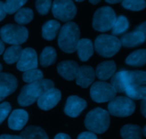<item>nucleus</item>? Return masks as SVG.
<instances>
[{"mask_svg": "<svg viewBox=\"0 0 146 139\" xmlns=\"http://www.w3.org/2000/svg\"><path fill=\"white\" fill-rule=\"evenodd\" d=\"M11 109V105L8 102H3L0 104V125L8 116Z\"/></svg>", "mask_w": 146, "mask_h": 139, "instance_id": "35", "label": "nucleus"}, {"mask_svg": "<svg viewBox=\"0 0 146 139\" xmlns=\"http://www.w3.org/2000/svg\"><path fill=\"white\" fill-rule=\"evenodd\" d=\"M26 2V0H8L4 3V9L6 14H12L21 9Z\"/></svg>", "mask_w": 146, "mask_h": 139, "instance_id": "32", "label": "nucleus"}, {"mask_svg": "<svg viewBox=\"0 0 146 139\" xmlns=\"http://www.w3.org/2000/svg\"><path fill=\"white\" fill-rule=\"evenodd\" d=\"M1 71H2V66H1V64H0V73L1 72Z\"/></svg>", "mask_w": 146, "mask_h": 139, "instance_id": "47", "label": "nucleus"}, {"mask_svg": "<svg viewBox=\"0 0 146 139\" xmlns=\"http://www.w3.org/2000/svg\"><path fill=\"white\" fill-rule=\"evenodd\" d=\"M141 111L143 115L146 118V99L143 100L141 104Z\"/></svg>", "mask_w": 146, "mask_h": 139, "instance_id": "40", "label": "nucleus"}, {"mask_svg": "<svg viewBox=\"0 0 146 139\" xmlns=\"http://www.w3.org/2000/svg\"><path fill=\"white\" fill-rule=\"evenodd\" d=\"M126 81L127 87L129 86H146V72L142 71H126Z\"/></svg>", "mask_w": 146, "mask_h": 139, "instance_id": "21", "label": "nucleus"}, {"mask_svg": "<svg viewBox=\"0 0 146 139\" xmlns=\"http://www.w3.org/2000/svg\"><path fill=\"white\" fill-rule=\"evenodd\" d=\"M29 119L28 113L23 109H16L11 112L8 119L9 128L14 131H20L27 124Z\"/></svg>", "mask_w": 146, "mask_h": 139, "instance_id": "14", "label": "nucleus"}, {"mask_svg": "<svg viewBox=\"0 0 146 139\" xmlns=\"http://www.w3.org/2000/svg\"><path fill=\"white\" fill-rule=\"evenodd\" d=\"M34 18V12L29 8L20 9L14 16V20L20 25H24L31 22Z\"/></svg>", "mask_w": 146, "mask_h": 139, "instance_id": "29", "label": "nucleus"}, {"mask_svg": "<svg viewBox=\"0 0 146 139\" xmlns=\"http://www.w3.org/2000/svg\"><path fill=\"white\" fill-rule=\"evenodd\" d=\"M126 71H121L114 74L111 77V85L113 87L117 93L125 92L127 87Z\"/></svg>", "mask_w": 146, "mask_h": 139, "instance_id": "24", "label": "nucleus"}, {"mask_svg": "<svg viewBox=\"0 0 146 139\" xmlns=\"http://www.w3.org/2000/svg\"><path fill=\"white\" fill-rule=\"evenodd\" d=\"M22 78L24 81L28 84L39 81L44 79V76L41 71L38 69H31L25 71L22 75Z\"/></svg>", "mask_w": 146, "mask_h": 139, "instance_id": "31", "label": "nucleus"}, {"mask_svg": "<svg viewBox=\"0 0 146 139\" xmlns=\"http://www.w3.org/2000/svg\"><path fill=\"white\" fill-rule=\"evenodd\" d=\"M77 2H82L83 1H81V0H77Z\"/></svg>", "mask_w": 146, "mask_h": 139, "instance_id": "48", "label": "nucleus"}, {"mask_svg": "<svg viewBox=\"0 0 146 139\" xmlns=\"http://www.w3.org/2000/svg\"><path fill=\"white\" fill-rule=\"evenodd\" d=\"M1 41L13 46H19L27 40L29 31L26 27L17 24H9L0 29Z\"/></svg>", "mask_w": 146, "mask_h": 139, "instance_id": "4", "label": "nucleus"}, {"mask_svg": "<svg viewBox=\"0 0 146 139\" xmlns=\"http://www.w3.org/2000/svg\"><path fill=\"white\" fill-rule=\"evenodd\" d=\"M122 5L124 8L131 11H141L146 7V2L143 0L132 1V0H125L122 1Z\"/></svg>", "mask_w": 146, "mask_h": 139, "instance_id": "33", "label": "nucleus"}, {"mask_svg": "<svg viewBox=\"0 0 146 139\" xmlns=\"http://www.w3.org/2000/svg\"><path fill=\"white\" fill-rule=\"evenodd\" d=\"M77 139H98L95 134L92 132H83L79 134Z\"/></svg>", "mask_w": 146, "mask_h": 139, "instance_id": "36", "label": "nucleus"}, {"mask_svg": "<svg viewBox=\"0 0 146 139\" xmlns=\"http://www.w3.org/2000/svg\"><path fill=\"white\" fill-rule=\"evenodd\" d=\"M61 98V93L58 89L52 88L42 94L37 100L38 106L44 111L52 109Z\"/></svg>", "mask_w": 146, "mask_h": 139, "instance_id": "11", "label": "nucleus"}, {"mask_svg": "<svg viewBox=\"0 0 146 139\" xmlns=\"http://www.w3.org/2000/svg\"><path fill=\"white\" fill-rule=\"evenodd\" d=\"M51 1L50 0H44V1H36V8L38 12L42 15H45L49 11L51 6Z\"/></svg>", "mask_w": 146, "mask_h": 139, "instance_id": "34", "label": "nucleus"}, {"mask_svg": "<svg viewBox=\"0 0 146 139\" xmlns=\"http://www.w3.org/2000/svg\"><path fill=\"white\" fill-rule=\"evenodd\" d=\"M121 41V46L125 47H135L142 44L145 41V36L141 31H135L124 34Z\"/></svg>", "mask_w": 146, "mask_h": 139, "instance_id": "18", "label": "nucleus"}, {"mask_svg": "<svg viewBox=\"0 0 146 139\" xmlns=\"http://www.w3.org/2000/svg\"><path fill=\"white\" fill-rule=\"evenodd\" d=\"M108 109V112L114 116L128 117L134 113L135 104L128 97L117 96L110 101Z\"/></svg>", "mask_w": 146, "mask_h": 139, "instance_id": "7", "label": "nucleus"}, {"mask_svg": "<svg viewBox=\"0 0 146 139\" xmlns=\"http://www.w3.org/2000/svg\"><path fill=\"white\" fill-rule=\"evenodd\" d=\"M54 139H71L70 136L66 134H58L55 136Z\"/></svg>", "mask_w": 146, "mask_h": 139, "instance_id": "41", "label": "nucleus"}, {"mask_svg": "<svg viewBox=\"0 0 146 139\" xmlns=\"http://www.w3.org/2000/svg\"><path fill=\"white\" fill-rule=\"evenodd\" d=\"M84 124L90 132L103 134L108 130L110 126L109 114L103 108H94L87 114Z\"/></svg>", "mask_w": 146, "mask_h": 139, "instance_id": "3", "label": "nucleus"}, {"mask_svg": "<svg viewBox=\"0 0 146 139\" xmlns=\"http://www.w3.org/2000/svg\"><path fill=\"white\" fill-rule=\"evenodd\" d=\"M54 88V83L50 79H42L23 86L17 101L21 106H28L34 104L44 93Z\"/></svg>", "mask_w": 146, "mask_h": 139, "instance_id": "1", "label": "nucleus"}, {"mask_svg": "<svg viewBox=\"0 0 146 139\" xmlns=\"http://www.w3.org/2000/svg\"><path fill=\"white\" fill-rule=\"evenodd\" d=\"M4 42L0 39V55L4 52Z\"/></svg>", "mask_w": 146, "mask_h": 139, "instance_id": "42", "label": "nucleus"}, {"mask_svg": "<svg viewBox=\"0 0 146 139\" xmlns=\"http://www.w3.org/2000/svg\"><path fill=\"white\" fill-rule=\"evenodd\" d=\"M89 2L91 3L92 4H97L100 2V1L99 0H97V1H93V0H91V1H89Z\"/></svg>", "mask_w": 146, "mask_h": 139, "instance_id": "44", "label": "nucleus"}, {"mask_svg": "<svg viewBox=\"0 0 146 139\" xmlns=\"http://www.w3.org/2000/svg\"><path fill=\"white\" fill-rule=\"evenodd\" d=\"M107 3H109V4H117V3H119V2H121V1H119V0H116V1H115V0H113V1H111V0H106Z\"/></svg>", "mask_w": 146, "mask_h": 139, "instance_id": "43", "label": "nucleus"}, {"mask_svg": "<svg viewBox=\"0 0 146 139\" xmlns=\"http://www.w3.org/2000/svg\"><path fill=\"white\" fill-rule=\"evenodd\" d=\"M38 67V58L35 50L31 48L24 49L17 64V68L21 71L36 69Z\"/></svg>", "mask_w": 146, "mask_h": 139, "instance_id": "10", "label": "nucleus"}, {"mask_svg": "<svg viewBox=\"0 0 146 139\" xmlns=\"http://www.w3.org/2000/svg\"><path fill=\"white\" fill-rule=\"evenodd\" d=\"M78 69V64L72 60L61 61L57 66V71L59 75L68 81L76 79Z\"/></svg>", "mask_w": 146, "mask_h": 139, "instance_id": "16", "label": "nucleus"}, {"mask_svg": "<svg viewBox=\"0 0 146 139\" xmlns=\"http://www.w3.org/2000/svg\"><path fill=\"white\" fill-rule=\"evenodd\" d=\"M20 136L22 139H48L44 129L36 126H30L21 131Z\"/></svg>", "mask_w": 146, "mask_h": 139, "instance_id": "20", "label": "nucleus"}, {"mask_svg": "<svg viewBox=\"0 0 146 139\" xmlns=\"http://www.w3.org/2000/svg\"><path fill=\"white\" fill-rule=\"evenodd\" d=\"M77 8L70 0L54 1L52 4V13L54 17L62 21H70L75 17Z\"/></svg>", "mask_w": 146, "mask_h": 139, "instance_id": "9", "label": "nucleus"}, {"mask_svg": "<svg viewBox=\"0 0 146 139\" xmlns=\"http://www.w3.org/2000/svg\"><path fill=\"white\" fill-rule=\"evenodd\" d=\"M79 40L80 30L76 23L69 21L61 27L58 44L62 51L68 54L76 51Z\"/></svg>", "mask_w": 146, "mask_h": 139, "instance_id": "2", "label": "nucleus"}, {"mask_svg": "<svg viewBox=\"0 0 146 139\" xmlns=\"http://www.w3.org/2000/svg\"><path fill=\"white\" fill-rule=\"evenodd\" d=\"M22 51V48L20 46L14 45L9 47L4 51V56H3L4 61L9 64H12L14 63L18 62L21 57Z\"/></svg>", "mask_w": 146, "mask_h": 139, "instance_id": "26", "label": "nucleus"}, {"mask_svg": "<svg viewBox=\"0 0 146 139\" xmlns=\"http://www.w3.org/2000/svg\"><path fill=\"white\" fill-rule=\"evenodd\" d=\"M125 63L132 67H142L146 64V49H139L131 53L125 59Z\"/></svg>", "mask_w": 146, "mask_h": 139, "instance_id": "25", "label": "nucleus"}, {"mask_svg": "<svg viewBox=\"0 0 146 139\" xmlns=\"http://www.w3.org/2000/svg\"><path fill=\"white\" fill-rule=\"evenodd\" d=\"M135 31H141V33L144 34L145 36V41H146V21L143 22V24H141V25L138 26V27L136 28Z\"/></svg>", "mask_w": 146, "mask_h": 139, "instance_id": "37", "label": "nucleus"}, {"mask_svg": "<svg viewBox=\"0 0 146 139\" xmlns=\"http://www.w3.org/2000/svg\"><path fill=\"white\" fill-rule=\"evenodd\" d=\"M61 24L56 20H49L43 25L42 37L48 41L54 39L58 32Z\"/></svg>", "mask_w": 146, "mask_h": 139, "instance_id": "22", "label": "nucleus"}, {"mask_svg": "<svg viewBox=\"0 0 146 139\" xmlns=\"http://www.w3.org/2000/svg\"><path fill=\"white\" fill-rule=\"evenodd\" d=\"M125 92L131 99H146V86H129Z\"/></svg>", "mask_w": 146, "mask_h": 139, "instance_id": "28", "label": "nucleus"}, {"mask_svg": "<svg viewBox=\"0 0 146 139\" xmlns=\"http://www.w3.org/2000/svg\"><path fill=\"white\" fill-rule=\"evenodd\" d=\"M76 51L81 61H86L94 54V44L88 39H81L77 44Z\"/></svg>", "mask_w": 146, "mask_h": 139, "instance_id": "19", "label": "nucleus"}, {"mask_svg": "<svg viewBox=\"0 0 146 139\" xmlns=\"http://www.w3.org/2000/svg\"><path fill=\"white\" fill-rule=\"evenodd\" d=\"M94 47L99 55L104 57H111L119 51L121 44L117 37L104 34L96 39Z\"/></svg>", "mask_w": 146, "mask_h": 139, "instance_id": "5", "label": "nucleus"}, {"mask_svg": "<svg viewBox=\"0 0 146 139\" xmlns=\"http://www.w3.org/2000/svg\"><path fill=\"white\" fill-rule=\"evenodd\" d=\"M56 60V50L51 47H47L44 49L39 58V62L42 67H47L52 65Z\"/></svg>", "mask_w": 146, "mask_h": 139, "instance_id": "27", "label": "nucleus"}, {"mask_svg": "<svg viewBox=\"0 0 146 139\" xmlns=\"http://www.w3.org/2000/svg\"><path fill=\"white\" fill-rule=\"evenodd\" d=\"M116 71V65L113 61H106L101 62L96 69V76L98 78L106 81L112 77Z\"/></svg>", "mask_w": 146, "mask_h": 139, "instance_id": "17", "label": "nucleus"}, {"mask_svg": "<svg viewBox=\"0 0 146 139\" xmlns=\"http://www.w3.org/2000/svg\"><path fill=\"white\" fill-rule=\"evenodd\" d=\"M116 19V14L111 7H101L94 13L93 27L98 31L106 32L113 28Z\"/></svg>", "mask_w": 146, "mask_h": 139, "instance_id": "6", "label": "nucleus"}, {"mask_svg": "<svg viewBox=\"0 0 146 139\" xmlns=\"http://www.w3.org/2000/svg\"><path fill=\"white\" fill-rule=\"evenodd\" d=\"M142 128L133 124L125 125L121 130V136L123 139H142Z\"/></svg>", "mask_w": 146, "mask_h": 139, "instance_id": "23", "label": "nucleus"}, {"mask_svg": "<svg viewBox=\"0 0 146 139\" xmlns=\"http://www.w3.org/2000/svg\"><path fill=\"white\" fill-rule=\"evenodd\" d=\"M4 97H2V96H1V95H0V101H2V100H4Z\"/></svg>", "mask_w": 146, "mask_h": 139, "instance_id": "46", "label": "nucleus"}, {"mask_svg": "<svg viewBox=\"0 0 146 139\" xmlns=\"http://www.w3.org/2000/svg\"><path fill=\"white\" fill-rule=\"evenodd\" d=\"M117 92L113 87L106 82L96 81L91 87L90 95L94 101L97 103H105L111 101L116 96Z\"/></svg>", "mask_w": 146, "mask_h": 139, "instance_id": "8", "label": "nucleus"}, {"mask_svg": "<svg viewBox=\"0 0 146 139\" xmlns=\"http://www.w3.org/2000/svg\"><path fill=\"white\" fill-rule=\"evenodd\" d=\"M96 74L94 69L90 66H82L78 69L76 81L82 88H88L95 79Z\"/></svg>", "mask_w": 146, "mask_h": 139, "instance_id": "15", "label": "nucleus"}, {"mask_svg": "<svg viewBox=\"0 0 146 139\" xmlns=\"http://www.w3.org/2000/svg\"><path fill=\"white\" fill-rule=\"evenodd\" d=\"M6 15H7V14L4 9V2L0 1V21H1L5 18Z\"/></svg>", "mask_w": 146, "mask_h": 139, "instance_id": "38", "label": "nucleus"}, {"mask_svg": "<svg viewBox=\"0 0 146 139\" xmlns=\"http://www.w3.org/2000/svg\"><path fill=\"white\" fill-rule=\"evenodd\" d=\"M87 103L83 98L77 96H70L66 100L64 112L67 116L76 118L86 108Z\"/></svg>", "mask_w": 146, "mask_h": 139, "instance_id": "12", "label": "nucleus"}, {"mask_svg": "<svg viewBox=\"0 0 146 139\" xmlns=\"http://www.w3.org/2000/svg\"><path fill=\"white\" fill-rule=\"evenodd\" d=\"M18 86L16 77L8 73H0V95L4 98L15 91Z\"/></svg>", "mask_w": 146, "mask_h": 139, "instance_id": "13", "label": "nucleus"}, {"mask_svg": "<svg viewBox=\"0 0 146 139\" xmlns=\"http://www.w3.org/2000/svg\"><path fill=\"white\" fill-rule=\"evenodd\" d=\"M0 139H22V138L20 136L3 134V135L0 136Z\"/></svg>", "mask_w": 146, "mask_h": 139, "instance_id": "39", "label": "nucleus"}, {"mask_svg": "<svg viewBox=\"0 0 146 139\" xmlns=\"http://www.w3.org/2000/svg\"><path fill=\"white\" fill-rule=\"evenodd\" d=\"M143 134L144 136L146 137V125L144 126L143 129Z\"/></svg>", "mask_w": 146, "mask_h": 139, "instance_id": "45", "label": "nucleus"}, {"mask_svg": "<svg viewBox=\"0 0 146 139\" xmlns=\"http://www.w3.org/2000/svg\"><path fill=\"white\" fill-rule=\"evenodd\" d=\"M129 27V22L128 19L124 16L121 15L116 19L115 22L112 28V34L114 35H118L125 32Z\"/></svg>", "mask_w": 146, "mask_h": 139, "instance_id": "30", "label": "nucleus"}]
</instances>
